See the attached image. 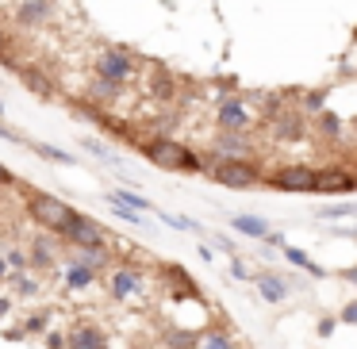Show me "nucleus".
Masks as SVG:
<instances>
[{
	"instance_id": "1",
	"label": "nucleus",
	"mask_w": 357,
	"mask_h": 349,
	"mask_svg": "<svg viewBox=\"0 0 357 349\" xmlns=\"http://www.w3.org/2000/svg\"><path fill=\"white\" fill-rule=\"evenodd\" d=\"M135 150H142V154H146L154 165H162V169H185V173H200L204 169V162L192 154V150L181 146L177 139H165V134H154V139L139 142Z\"/></svg>"
},
{
	"instance_id": "2",
	"label": "nucleus",
	"mask_w": 357,
	"mask_h": 349,
	"mask_svg": "<svg viewBox=\"0 0 357 349\" xmlns=\"http://www.w3.org/2000/svg\"><path fill=\"white\" fill-rule=\"evenodd\" d=\"M93 70H96V77L112 81V85H127V81L135 77V58H131V50H123V47H104L100 54L93 58Z\"/></svg>"
},
{
	"instance_id": "3",
	"label": "nucleus",
	"mask_w": 357,
	"mask_h": 349,
	"mask_svg": "<svg viewBox=\"0 0 357 349\" xmlns=\"http://www.w3.org/2000/svg\"><path fill=\"white\" fill-rule=\"evenodd\" d=\"M211 180L223 185V188H254L257 180H261V169L250 165L246 157H223V162L211 169Z\"/></svg>"
},
{
	"instance_id": "4",
	"label": "nucleus",
	"mask_w": 357,
	"mask_h": 349,
	"mask_svg": "<svg viewBox=\"0 0 357 349\" xmlns=\"http://www.w3.org/2000/svg\"><path fill=\"white\" fill-rule=\"evenodd\" d=\"M27 211H31V219L39 226H47V231L58 234V226L70 219L73 208H70V203H62L58 196H31V200H27Z\"/></svg>"
},
{
	"instance_id": "5",
	"label": "nucleus",
	"mask_w": 357,
	"mask_h": 349,
	"mask_svg": "<svg viewBox=\"0 0 357 349\" xmlns=\"http://www.w3.org/2000/svg\"><path fill=\"white\" fill-rule=\"evenodd\" d=\"M269 185L280 188V192H319V173L307 169V165H288V169L273 173Z\"/></svg>"
},
{
	"instance_id": "6",
	"label": "nucleus",
	"mask_w": 357,
	"mask_h": 349,
	"mask_svg": "<svg viewBox=\"0 0 357 349\" xmlns=\"http://www.w3.org/2000/svg\"><path fill=\"white\" fill-rule=\"evenodd\" d=\"M58 234H62L70 246H100V242H108V238L100 234V226H96L93 219L77 215V211H70V219L58 226Z\"/></svg>"
},
{
	"instance_id": "7",
	"label": "nucleus",
	"mask_w": 357,
	"mask_h": 349,
	"mask_svg": "<svg viewBox=\"0 0 357 349\" xmlns=\"http://www.w3.org/2000/svg\"><path fill=\"white\" fill-rule=\"evenodd\" d=\"M12 16H16V27L39 31V27H47L50 16H54V0H20Z\"/></svg>"
},
{
	"instance_id": "8",
	"label": "nucleus",
	"mask_w": 357,
	"mask_h": 349,
	"mask_svg": "<svg viewBox=\"0 0 357 349\" xmlns=\"http://www.w3.org/2000/svg\"><path fill=\"white\" fill-rule=\"evenodd\" d=\"M215 123H219V131H246V127L254 123V116H250L246 100L227 96V100L215 108Z\"/></svg>"
},
{
	"instance_id": "9",
	"label": "nucleus",
	"mask_w": 357,
	"mask_h": 349,
	"mask_svg": "<svg viewBox=\"0 0 357 349\" xmlns=\"http://www.w3.org/2000/svg\"><path fill=\"white\" fill-rule=\"evenodd\" d=\"M108 295L112 300H131V295H142V272L135 265H119L116 272L108 277Z\"/></svg>"
},
{
	"instance_id": "10",
	"label": "nucleus",
	"mask_w": 357,
	"mask_h": 349,
	"mask_svg": "<svg viewBox=\"0 0 357 349\" xmlns=\"http://www.w3.org/2000/svg\"><path fill=\"white\" fill-rule=\"evenodd\" d=\"M66 346H70V349H108V334H104L100 326L85 323V326H73Z\"/></svg>"
},
{
	"instance_id": "11",
	"label": "nucleus",
	"mask_w": 357,
	"mask_h": 349,
	"mask_svg": "<svg viewBox=\"0 0 357 349\" xmlns=\"http://www.w3.org/2000/svg\"><path fill=\"white\" fill-rule=\"evenodd\" d=\"M269 123H273V134H277V139L292 142V139H300V134H303V111H288V108H280L277 116L269 119Z\"/></svg>"
},
{
	"instance_id": "12",
	"label": "nucleus",
	"mask_w": 357,
	"mask_h": 349,
	"mask_svg": "<svg viewBox=\"0 0 357 349\" xmlns=\"http://www.w3.org/2000/svg\"><path fill=\"white\" fill-rule=\"evenodd\" d=\"M215 150H219V157H246L250 154L246 131H219L215 134Z\"/></svg>"
},
{
	"instance_id": "13",
	"label": "nucleus",
	"mask_w": 357,
	"mask_h": 349,
	"mask_svg": "<svg viewBox=\"0 0 357 349\" xmlns=\"http://www.w3.org/2000/svg\"><path fill=\"white\" fill-rule=\"evenodd\" d=\"M119 88H123V85H112V81H104V77H93V81H89V88H85V100L96 104V108H108V104H116Z\"/></svg>"
},
{
	"instance_id": "14",
	"label": "nucleus",
	"mask_w": 357,
	"mask_h": 349,
	"mask_svg": "<svg viewBox=\"0 0 357 349\" xmlns=\"http://www.w3.org/2000/svg\"><path fill=\"white\" fill-rule=\"evenodd\" d=\"M257 292L265 303H284L288 300V280H280L277 272H261L257 277Z\"/></svg>"
},
{
	"instance_id": "15",
	"label": "nucleus",
	"mask_w": 357,
	"mask_h": 349,
	"mask_svg": "<svg viewBox=\"0 0 357 349\" xmlns=\"http://www.w3.org/2000/svg\"><path fill=\"white\" fill-rule=\"evenodd\" d=\"M192 349H238V346H234V338H231L227 330H219V326H211V330L196 334Z\"/></svg>"
},
{
	"instance_id": "16",
	"label": "nucleus",
	"mask_w": 357,
	"mask_h": 349,
	"mask_svg": "<svg viewBox=\"0 0 357 349\" xmlns=\"http://www.w3.org/2000/svg\"><path fill=\"white\" fill-rule=\"evenodd\" d=\"M16 73L27 81V88H31V93H39V96H43V100H47V96H54V85H50V77H47L43 70H31V65L20 62V70H16Z\"/></svg>"
},
{
	"instance_id": "17",
	"label": "nucleus",
	"mask_w": 357,
	"mask_h": 349,
	"mask_svg": "<svg viewBox=\"0 0 357 349\" xmlns=\"http://www.w3.org/2000/svg\"><path fill=\"white\" fill-rule=\"evenodd\" d=\"M150 96H154V100H162V104H169L173 96H177V77H173V73H165V70H158L154 81H150Z\"/></svg>"
},
{
	"instance_id": "18",
	"label": "nucleus",
	"mask_w": 357,
	"mask_h": 349,
	"mask_svg": "<svg viewBox=\"0 0 357 349\" xmlns=\"http://www.w3.org/2000/svg\"><path fill=\"white\" fill-rule=\"evenodd\" d=\"M27 261H31L35 269H50V265H54V246H50L47 234H39V238L31 242V254H27Z\"/></svg>"
},
{
	"instance_id": "19",
	"label": "nucleus",
	"mask_w": 357,
	"mask_h": 349,
	"mask_svg": "<svg viewBox=\"0 0 357 349\" xmlns=\"http://www.w3.org/2000/svg\"><path fill=\"white\" fill-rule=\"evenodd\" d=\"M231 226L242 234H250V238H265V234H269V223L257 219V215H231Z\"/></svg>"
},
{
	"instance_id": "20",
	"label": "nucleus",
	"mask_w": 357,
	"mask_h": 349,
	"mask_svg": "<svg viewBox=\"0 0 357 349\" xmlns=\"http://www.w3.org/2000/svg\"><path fill=\"white\" fill-rule=\"evenodd\" d=\"M280 249H284V257L296 265V269H307V277H315V280H323V277H326L323 265H315L307 254H303V249H296V246H280Z\"/></svg>"
},
{
	"instance_id": "21",
	"label": "nucleus",
	"mask_w": 357,
	"mask_h": 349,
	"mask_svg": "<svg viewBox=\"0 0 357 349\" xmlns=\"http://www.w3.org/2000/svg\"><path fill=\"white\" fill-rule=\"evenodd\" d=\"M73 249H77V261L89 265V269H104V265H108V257H112L104 242H100V246H73Z\"/></svg>"
},
{
	"instance_id": "22",
	"label": "nucleus",
	"mask_w": 357,
	"mask_h": 349,
	"mask_svg": "<svg viewBox=\"0 0 357 349\" xmlns=\"http://www.w3.org/2000/svg\"><path fill=\"white\" fill-rule=\"evenodd\" d=\"M93 280H96V269H89V265H81V261L66 265V284L70 288H89Z\"/></svg>"
},
{
	"instance_id": "23",
	"label": "nucleus",
	"mask_w": 357,
	"mask_h": 349,
	"mask_svg": "<svg viewBox=\"0 0 357 349\" xmlns=\"http://www.w3.org/2000/svg\"><path fill=\"white\" fill-rule=\"evenodd\" d=\"M108 200H112V203H123V208H142V211H146V208H154V203H150L146 196L131 192V188H112V192H108Z\"/></svg>"
},
{
	"instance_id": "24",
	"label": "nucleus",
	"mask_w": 357,
	"mask_h": 349,
	"mask_svg": "<svg viewBox=\"0 0 357 349\" xmlns=\"http://www.w3.org/2000/svg\"><path fill=\"white\" fill-rule=\"evenodd\" d=\"M35 154L47 157V162H58V165H73V162H77L70 150H58V146H35Z\"/></svg>"
},
{
	"instance_id": "25",
	"label": "nucleus",
	"mask_w": 357,
	"mask_h": 349,
	"mask_svg": "<svg viewBox=\"0 0 357 349\" xmlns=\"http://www.w3.org/2000/svg\"><path fill=\"white\" fill-rule=\"evenodd\" d=\"M192 341H196V330H169L165 334V346L169 349H192Z\"/></svg>"
},
{
	"instance_id": "26",
	"label": "nucleus",
	"mask_w": 357,
	"mask_h": 349,
	"mask_svg": "<svg viewBox=\"0 0 357 349\" xmlns=\"http://www.w3.org/2000/svg\"><path fill=\"white\" fill-rule=\"evenodd\" d=\"M81 146H85V150H89V154H93V157H100V162H108V165H116V169H119V157L112 154L108 146H100V142H96V139H85V142H81Z\"/></svg>"
},
{
	"instance_id": "27",
	"label": "nucleus",
	"mask_w": 357,
	"mask_h": 349,
	"mask_svg": "<svg viewBox=\"0 0 357 349\" xmlns=\"http://www.w3.org/2000/svg\"><path fill=\"white\" fill-rule=\"evenodd\" d=\"M4 261H8V269H16V272H27V269H31V261H27V254H24L20 246H8Z\"/></svg>"
},
{
	"instance_id": "28",
	"label": "nucleus",
	"mask_w": 357,
	"mask_h": 349,
	"mask_svg": "<svg viewBox=\"0 0 357 349\" xmlns=\"http://www.w3.org/2000/svg\"><path fill=\"white\" fill-rule=\"evenodd\" d=\"M319 131H323V134H331V139H338V134H342L338 116H334V111H319Z\"/></svg>"
},
{
	"instance_id": "29",
	"label": "nucleus",
	"mask_w": 357,
	"mask_h": 349,
	"mask_svg": "<svg viewBox=\"0 0 357 349\" xmlns=\"http://www.w3.org/2000/svg\"><path fill=\"white\" fill-rule=\"evenodd\" d=\"M158 219H162L165 226H173V231H196L192 219H181V215H173V211H158Z\"/></svg>"
},
{
	"instance_id": "30",
	"label": "nucleus",
	"mask_w": 357,
	"mask_h": 349,
	"mask_svg": "<svg viewBox=\"0 0 357 349\" xmlns=\"http://www.w3.org/2000/svg\"><path fill=\"white\" fill-rule=\"evenodd\" d=\"M8 280L16 284V292H20V295H35V292H39V284H35L31 277H24V272H12Z\"/></svg>"
},
{
	"instance_id": "31",
	"label": "nucleus",
	"mask_w": 357,
	"mask_h": 349,
	"mask_svg": "<svg viewBox=\"0 0 357 349\" xmlns=\"http://www.w3.org/2000/svg\"><path fill=\"white\" fill-rule=\"evenodd\" d=\"M47 323H50L47 311H35V315L24 323V334H43V330H47Z\"/></svg>"
},
{
	"instance_id": "32",
	"label": "nucleus",
	"mask_w": 357,
	"mask_h": 349,
	"mask_svg": "<svg viewBox=\"0 0 357 349\" xmlns=\"http://www.w3.org/2000/svg\"><path fill=\"white\" fill-rule=\"evenodd\" d=\"M303 111H307V116H319V111H323V93H307V96H303Z\"/></svg>"
},
{
	"instance_id": "33",
	"label": "nucleus",
	"mask_w": 357,
	"mask_h": 349,
	"mask_svg": "<svg viewBox=\"0 0 357 349\" xmlns=\"http://www.w3.org/2000/svg\"><path fill=\"white\" fill-rule=\"evenodd\" d=\"M349 215H354V208H319V219H323V223L326 219H349Z\"/></svg>"
},
{
	"instance_id": "34",
	"label": "nucleus",
	"mask_w": 357,
	"mask_h": 349,
	"mask_svg": "<svg viewBox=\"0 0 357 349\" xmlns=\"http://www.w3.org/2000/svg\"><path fill=\"white\" fill-rule=\"evenodd\" d=\"M231 277H234V280H246V277H250V269H246L242 261H234V257H231Z\"/></svg>"
},
{
	"instance_id": "35",
	"label": "nucleus",
	"mask_w": 357,
	"mask_h": 349,
	"mask_svg": "<svg viewBox=\"0 0 357 349\" xmlns=\"http://www.w3.org/2000/svg\"><path fill=\"white\" fill-rule=\"evenodd\" d=\"M338 318H342V323H357V303H346Z\"/></svg>"
},
{
	"instance_id": "36",
	"label": "nucleus",
	"mask_w": 357,
	"mask_h": 349,
	"mask_svg": "<svg viewBox=\"0 0 357 349\" xmlns=\"http://www.w3.org/2000/svg\"><path fill=\"white\" fill-rule=\"evenodd\" d=\"M0 139H8V142H20V131H12L8 123H0Z\"/></svg>"
},
{
	"instance_id": "37",
	"label": "nucleus",
	"mask_w": 357,
	"mask_h": 349,
	"mask_svg": "<svg viewBox=\"0 0 357 349\" xmlns=\"http://www.w3.org/2000/svg\"><path fill=\"white\" fill-rule=\"evenodd\" d=\"M47 346L50 349H66V338H62V334H47Z\"/></svg>"
},
{
	"instance_id": "38",
	"label": "nucleus",
	"mask_w": 357,
	"mask_h": 349,
	"mask_svg": "<svg viewBox=\"0 0 357 349\" xmlns=\"http://www.w3.org/2000/svg\"><path fill=\"white\" fill-rule=\"evenodd\" d=\"M215 246L223 249V254H231V257H234V242H231V238H219V234H215Z\"/></svg>"
},
{
	"instance_id": "39",
	"label": "nucleus",
	"mask_w": 357,
	"mask_h": 349,
	"mask_svg": "<svg viewBox=\"0 0 357 349\" xmlns=\"http://www.w3.org/2000/svg\"><path fill=\"white\" fill-rule=\"evenodd\" d=\"M319 334H323V338H326V334H334V318H323V323H319Z\"/></svg>"
},
{
	"instance_id": "40",
	"label": "nucleus",
	"mask_w": 357,
	"mask_h": 349,
	"mask_svg": "<svg viewBox=\"0 0 357 349\" xmlns=\"http://www.w3.org/2000/svg\"><path fill=\"white\" fill-rule=\"evenodd\" d=\"M4 185H12V173H8V165H0V188Z\"/></svg>"
},
{
	"instance_id": "41",
	"label": "nucleus",
	"mask_w": 357,
	"mask_h": 349,
	"mask_svg": "<svg viewBox=\"0 0 357 349\" xmlns=\"http://www.w3.org/2000/svg\"><path fill=\"white\" fill-rule=\"evenodd\" d=\"M8 277H12V269H8V261L0 257V280H8Z\"/></svg>"
},
{
	"instance_id": "42",
	"label": "nucleus",
	"mask_w": 357,
	"mask_h": 349,
	"mask_svg": "<svg viewBox=\"0 0 357 349\" xmlns=\"http://www.w3.org/2000/svg\"><path fill=\"white\" fill-rule=\"evenodd\" d=\"M4 54H8V35L0 31V58H4Z\"/></svg>"
},
{
	"instance_id": "43",
	"label": "nucleus",
	"mask_w": 357,
	"mask_h": 349,
	"mask_svg": "<svg viewBox=\"0 0 357 349\" xmlns=\"http://www.w3.org/2000/svg\"><path fill=\"white\" fill-rule=\"evenodd\" d=\"M8 311H12V300H0V318L8 315Z\"/></svg>"
},
{
	"instance_id": "44",
	"label": "nucleus",
	"mask_w": 357,
	"mask_h": 349,
	"mask_svg": "<svg viewBox=\"0 0 357 349\" xmlns=\"http://www.w3.org/2000/svg\"><path fill=\"white\" fill-rule=\"evenodd\" d=\"M0 111H4V104H0Z\"/></svg>"
}]
</instances>
